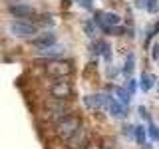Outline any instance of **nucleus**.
Here are the masks:
<instances>
[{
    "mask_svg": "<svg viewBox=\"0 0 159 149\" xmlns=\"http://www.w3.org/2000/svg\"><path fill=\"white\" fill-rule=\"evenodd\" d=\"M38 24H46V26H50V24H54V18L50 16V14H44V16L38 20Z\"/></svg>",
    "mask_w": 159,
    "mask_h": 149,
    "instance_id": "17",
    "label": "nucleus"
},
{
    "mask_svg": "<svg viewBox=\"0 0 159 149\" xmlns=\"http://www.w3.org/2000/svg\"><path fill=\"white\" fill-rule=\"evenodd\" d=\"M70 103L66 99H56V97H50L44 102V113H46V119H52V121H60V119L68 117L70 115Z\"/></svg>",
    "mask_w": 159,
    "mask_h": 149,
    "instance_id": "2",
    "label": "nucleus"
},
{
    "mask_svg": "<svg viewBox=\"0 0 159 149\" xmlns=\"http://www.w3.org/2000/svg\"><path fill=\"white\" fill-rule=\"evenodd\" d=\"M50 92H52V97H56V99H68L72 96V84H70L68 78H58L52 84Z\"/></svg>",
    "mask_w": 159,
    "mask_h": 149,
    "instance_id": "4",
    "label": "nucleus"
},
{
    "mask_svg": "<svg viewBox=\"0 0 159 149\" xmlns=\"http://www.w3.org/2000/svg\"><path fill=\"white\" fill-rule=\"evenodd\" d=\"M133 62H135V58H133V54H131V56H127L125 68H123V72H125V74H131V72H133Z\"/></svg>",
    "mask_w": 159,
    "mask_h": 149,
    "instance_id": "16",
    "label": "nucleus"
},
{
    "mask_svg": "<svg viewBox=\"0 0 159 149\" xmlns=\"http://www.w3.org/2000/svg\"><path fill=\"white\" fill-rule=\"evenodd\" d=\"M36 54L40 58H46V60H58L64 56V48L58 46V44H54V46H48V48H36Z\"/></svg>",
    "mask_w": 159,
    "mask_h": 149,
    "instance_id": "8",
    "label": "nucleus"
},
{
    "mask_svg": "<svg viewBox=\"0 0 159 149\" xmlns=\"http://www.w3.org/2000/svg\"><path fill=\"white\" fill-rule=\"evenodd\" d=\"M8 12L12 14V16H16V18H30V16L36 14V10L32 6H28V4H10Z\"/></svg>",
    "mask_w": 159,
    "mask_h": 149,
    "instance_id": "7",
    "label": "nucleus"
},
{
    "mask_svg": "<svg viewBox=\"0 0 159 149\" xmlns=\"http://www.w3.org/2000/svg\"><path fill=\"white\" fill-rule=\"evenodd\" d=\"M80 129H82V119H80L78 115H72V113H70L68 117L60 119V121L56 123V129H54V133H56L60 139L68 141V139H72L74 135H76Z\"/></svg>",
    "mask_w": 159,
    "mask_h": 149,
    "instance_id": "1",
    "label": "nucleus"
},
{
    "mask_svg": "<svg viewBox=\"0 0 159 149\" xmlns=\"http://www.w3.org/2000/svg\"><path fill=\"white\" fill-rule=\"evenodd\" d=\"M151 88H153V76L151 74H143L141 76V89L147 92V89H151Z\"/></svg>",
    "mask_w": 159,
    "mask_h": 149,
    "instance_id": "13",
    "label": "nucleus"
},
{
    "mask_svg": "<svg viewBox=\"0 0 159 149\" xmlns=\"http://www.w3.org/2000/svg\"><path fill=\"white\" fill-rule=\"evenodd\" d=\"M10 34L16 38H24V40H32L36 36V26L30 22H24V20H14L12 24H10Z\"/></svg>",
    "mask_w": 159,
    "mask_h": 149,
    "instance_id": "3",
    "label": "nucleus"
},
{
    "mask_svg": "<svg viewBox=\"0 0 159 149\" xmlns=\"http://www.w3.org/2000/svg\"><path fill=\"white\" fill-rule=\"evenodd\" d=\"M133 137L137 139V143H145V129H143V127H135Z\"/></svg>",
    "mask_w": 159,
    "mask_h": 149,
    "instance_id": "15",
    "label": "nucleus"
},
{
    "mask_svg": "<svg viewBox=\"0 0 159 149\" xmlns=\"http://www.w3.org/2000/svg\"><path fill=\"white\" fill-rule=\"evenodd\" d=\"M113 97H109L106 96V93H99V96H88V97H84V103H86L88 107H106L109 106V102H111Z\"/></svg>",
    "mask_w": 159,
    "mask_h": 149,
    "instance_id": "10",
    "label": "nucleus"
},
{
    "mask_svg": "<svg viewBox=\"0 0 159 149\" xmlns=\"http://www.w3.org/2000/svg\"><path fill=\"white\" fill-rule=\"evenodd\" d=\"M80 4H82L84 8H88V10H92V4H89V0H80Z\"/></svg>",
    "mask_w": 159,
    "mask_h": 149,
    "instance_id": "19",
    "label": "nucleus"
},
{
    "mask_svg": "<svg viewBox=\"0 0 159 149\" xmlns=\"http://www.w3.org/2000/svg\"><path fill=\"white\" fill-rule=\"evenodd\" d=\"M153 58H159V46H153Z\"/></svg>",
    "mask_w": 159,
    "mask_h": 149,
    "instance_id": "20",
    "label": "nucleus"
},
{
    "mask_svg": "<svg viewBox=\"0 0 159 149\" xmlns=\"http://www.w3.org/2000/svg\"><path fill=\"white\" fill-rule=\"evenodd\" d=\"M48 64L50 66H46V72L48 74H52V76H56V78H66L68 74H72V66H70L68 62H50L48 60Z\"/></svg>",
    "mask_w": 159,
    "mask_h": 149,
    "instance_id": "6",
    "label": "nucleus"
},
{
    "mask_svg": "<svg viewBox=\"0 0 159 149\" xmlns=\"http://www.w3.org/2000/svg\"><path fill=\"white\" fill-rule=\"evenodd\" d=\"M6 2H16V0H6Z\"/></svg>",
    "mask_w": 159,
    "mask_h": 149,
    "instance_id": "22",
    "label": "nucleus"
},
{
    "mask_svg": "<svg viewBox=\"0 0 159 149\" xmlns=\"http://www.w3.org/2000/svg\"><path fill=\"white\" fill-rule=\"evenodd\" d=\"M127 92H129V93L135 92V79H129V84H127Z\"/></svg>",
    "mask_w": 159,
    "mask_h": 149,
    "instance_id": "18",
    "label": "nucleus"
},
{
    "mask_svg": "<svg viewBox=\"0 0 159 149\" xmlns=\"http://www.w3.org/2000/svg\"><path fill=\"white\" fill-rule=\"evenodd\" d=\"M84 28H86V34H88L89 38L96 36V22H92V20H86V22H84Z\"/></svg>",
    "mask_w": 159,
    "mask_h": 149,
    "instance_id": "14",
    "label": "nucleus"
},
{
    "mask_svg": "<svg viewBox=\"0 0 159 149\" xmlns=\"http://www.w3.org/2000/svg\"><path fill=\"white\" fill-rule=\"evenodd\" d=\"M86 149H88V147H86Z\"/></svg>",
    "mask_w": 159,
    "mask_h": 149,
    "instance_id": "23",
    "label": "nucleus"
},
{
    "mask_svg": "<svg viewBox=\"0 0 159 149\" xmlns=\"http://www.w3.org/2000/svg\"><path fill=\"white\" fill-rule=\"evenodd\" d=\"M143 149H151V147H149V145H143Z\"/></svg>",
    "mask_w": 159,
    "mask_h": 149,
    "instance_id": "21",
    "label": "nucleus"
},
{
    "mask_svg": "<svg viewBox=\"0 0 159 149\" xmlns=\"http://www.w3.org/2000/svg\"><path fill=\"white\" fill-rule=\"evenodd\" d=\"M68 149H86L89 145V131L86 127H82L72 139H68Z\"/></svg>",
    "mask_w": 159,
    "mask_h": 149,
    "instance_id": "5",
    "label": "nucleus"
},
{
    "mask_svg": "<svg viewBox=\"0 0 159 149\" xmlns=\"http://www.w3.org/2000/svg\"><path fill=\"white\" fill-rule=\"evenodd\" d=\"M32 44L36 48H48V46H54L56 44V34L54 32H42V34H36L32 38Z\"/></svg>",
    "mask_w": 159,
    "mask_h": 149,
    "instance_id": "9",
    "label": "nucleus"
},
{
    "mask_svg": "<svg viewBox=\"0 0 159 149\" xmlns=\"http://www.w3.org/2000/svg\"><path fill=\"white\" fill-rule=\"evenodd\" d=\"M107 109H109V113L116 115V117H125V106H121L117 99H111L109 106H107Z\"/></svg>",
    "mask_w": 159,
    "mask_h": 149,
    "instance_id": "11",
    "label": "nucleus"
},
{
    "mask_svg": "<svg viewBox=\"0 0 159 149\" xmlns=\"http://www.w3.org/2000/svg\"><path fill=\"white\" fill-rule=\"evenodd\" d=\"M106 52H109V46L106 42H93L92 44V54L93 56H103Z\"/></svg>",
    "mask_w": 159,
    "mask_h": 149,
    "instance_id": "12",
    "label": "nucleus"
}]
</instances>
